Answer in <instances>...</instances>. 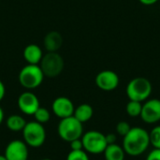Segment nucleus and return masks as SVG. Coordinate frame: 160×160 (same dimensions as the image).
<instances>
[{"mask_svg": "<svg viewBox=\"0 0 160 160\" xmlns=\"http://www.w3.org/2000/svg\"><path fill=\"white\" fill-rule=\"evenodd\" d=\"M106 141H107L108 144L116 143V135L113 133H110V134L106 135Z\"/></svg>", "mask_w": 160, "mask_h": 160, "instance_id": "25", "label": "nucleus"}, {"mask_svg": "<svg viewBox=\"0 0 160 160\" xmlns=\"http://www.w3.org/2000/svg\"><path fill=\"white\" fill-rule=\"evenodd\" d=\"M150 144H152L155 148L160 149V126L155 127L151 132L149 133Z\"/></svg>", "mask_w": 160, "mask_h": 160, "instance_id": "20", "label": "nucleus"}, {"mask_svg": "<svg viewBox=\"0 0 160 160\" xmlns=\"http://www.w3.org/2000/svg\"><path fill=\"white\" fill-rule=\"evenodd\" d=\"M130 129H131L130 125L126 121H121L116 126V132L123 137H125L129 132Z\"/></svg>", "mask_w": 160, "mask_h": 160, "instance_id": "22", "label": "nucleus"}, {"mask_svg": "<svg viewBox=\"0 0 160 160\" xmlns=\"http://www.w3.org/2000/svg\"><path fill=\"white\" fill-rule=\"evenodd\" d=\"M142 102L139 101H134V100H129V102L127 104V112L129 116L131 117H138L141 115L142 112Z\"/></svg>", "mask_w": 160, "mask_h": 160, "instance_id": "18", "label": "nucleus"}, {"mask_svg": "<svg viewBox=\"0 0 160 160\" xmlns=\"http://www.w3.org/2000/svg\"><path fill=\"white\" fill-rule=\"evenodd\" d=\"M142 119L147 124H155L160 121V100L153 98L147 100L142 108Z\"/></svg>", "mask_w": 160, "mask_h": 160, "instance_id": "10", "label": "nucleus"}, {"mask_svg": "<svg viewBox=\"0 0 160 160\" xmlns=\"http://www.w3.org/2000/svg\"><path fill=\"white\" fill-rule=\"evenodd\" d=\"M4 156L7 160H28V146L23 141H11L5 148Z\"/></svg>", "mask_w": 160, "mask_h": 160, "instance_id": "8", "label": "nucleus"}, {"mask_svg": "<svg viewBox=\"0 0 160 160\" xmlns=\"http://www.w3.org/2000/svg\"><path fill=\"white\" fill-rule=\"evenodd\" d=\"M18 108L25 115H33L40 107L38 98L30 91L22 93L18 98Z\"/></svg>", "mask_w": 160, "mask_h": 160, "instance_id": "9", "label": "nucleus"}, {"mask_svg": "<svg viewBox=\"0 0 160 160\" xmlns=\"http://www.w3.org/2000/svg\"><path fill=\"white\" fill-rule=\"evenodd\" d=\"M26 123L27 122L22 115L11 114L8 117L6 121V126L12 132H20V131H22Z\"/></svg>", "mask_w": 160, "mask_h": 160, "instance_id": "17", "label": "nucleus"}, {"mask_svg": "<svg viewBox=\"0 0 160 160\" xmlns=\"http://www.w3.org/2000/svg\"><path fill=\"white\" fill-rule=\"evenodd\" d=\"M40 160H52V159H51V158H43V159H40Z\"/></svg>", "mask_w": 160, "mask_h": 160, "instance_id": "30", "label": "nucleus"}, {"mask_svg": "<svg viewBox=\"0 0 160 160\" xmlns=\"http://www.w3.org/2000/svg\"><path fill=\"white\" fill-rule=\"evenodd\" d=\"M63 44V38L60 33L56 31H52L46 35L44 38V46L48 52L58 51Z\"/></svg>", "mask_w": 160, "mask_h": 160, "instance_id": "14", "label": "nucleus"}, {"mask_svg": "<svg viewBox=\"0 0 160 160\" xmlns=\"http://www.w3.org/2000/svg\"><path fill=\"white\" fill-rule=\"evenodd\" d=\"M40 68L45 77L54 78L64 69V59L56 52H49L43 55L40 61Z\"/></svg>", "mask_w": 160, "mask_h": 160, "instance_id": "7", "label": "nucleus"}, {"mask_svg": "<svg viewBox=\"0 0 160 160\" xmlns=\"http://www.w3.org/2000/svg\"><path fill=\"white\" fill-rule=\"evenodd\" d=\"M23 57L28 64L38 65L43 57L40 47L36 44H29L23 50Z\"/></svg>", "mask_w": 160, "mask_h": 160, "instance_id": "13", "label": "nucleus"}, {"mask_svg": "<svg viewBox=\"0 0 160 160\" xmlns=\"http://www.w3.org/2000/svg\"><path fill=\"white\" fill-rule=\"evenodd\" d=\"M57 133L59 137L67 142L81 139L83 135L82 124L73 115L64 119H60L57 126Z\"/></svg>", "mask_w": 160, "mask_h": 160, "instance_id": "2", "label": "nucleus"}, {"mask_svg": "<svg viewBox=\"0 0 160 160\" xmlns=\"http://www.w3.org/2000/svg\"><path fill=\"white\" fill-rule=\"evenodd\" d=\"M46 136L44 126L37 121L27 122L22 129L23 142L31 148L41 147L46 141Z\"/></svg>", "mask_w": 160, "mask_h": 160, "instance_id": "3", "label": "nucleus"}, {"mask_svg": "<svg viewBox=\"0 0 160 160\" xmlns=\"http://www.w3.org/2000/svg\"><path fill=\"white\" fill-rule=\"evenodd\" d=\"M52 109L54 115L59 119L72 116L75 111L73 102L67 97L56 98L52 104Z\"/></svg>", "mask_w": 160, "mask_h": 160, "instance_id": "11", "label": "nucleus"}, {"mask_svg": "<svg viewBox=\"0 0 160 160\" xmlns=\"http://www.w3.org/2000/svg\"><path fill=\"white\" fill-rule=\"evenodd\" d=\"M0 160H7V158H5V156H4V155H3V156H2V155H0Z\"/></svg>", "mask_w": 160, "mask_h": 160, "instance_id": "29", "label": "nucleus"}, {"mask_svg": "<svg viewBox=\"0 0 160 160\" xmlns=\"http://www.w3.org/2000/svg\"><path fill=\"white\" fill-rule=\"evenodd\" d=\"M146 160H160V149L155 148L153 151H151L148 154Z\"/></svg>", "mask_w": 160, "mask_h": 160, "instance_id": "24", "label": "nucleus"}, {"mask_svg": "<svg viewBox=\"0 0 160 160\" xmlns=\"http://www.w3.org/2000/svg\"><path fill=\"white\" fill-rule=\"evenodd\" d=\"M150 145L149 133L142 128H131L124 137L123 148L126 154L131 157L142 155Z\"/></svg>", "mask_w": 160, "mask_h": 160, "instance_id": "1", "label": "nucleus"}, {"mask_svg": "<svg viewBox=\"0 0 160 160\" xmlns=\"http://www.w3.org/2000/svg\"><path fill=\"white\" fill-rule=\"evenodd\" d=\"M142 4L146 5V6H150V5H154L156 4L158 0H139Z\"/></svg>", "mask_w": 160, "mask_h": 160, "instance_id": "27", "label": "nucleus"}, {"mask_svg": "<svg viewBox=\"0 0 160 160\" xmlns=\"http://www.w3.org/2000/svg\"><path fill=\"white\" fill-rule=\"evenodd\" d=\"M4 116H5V114H4V111H3V109H2V107L0 106V125L3 123V121H4Z\"/></svg>", "mask_w": 160, "mask_h": 160, "instance_id": "28", "label": "nucleus"}, {"mask_svg": "<svg viewBox=\"0 0 160 160\" xmlns=\"http://www.w3.org/2000/svg\"><path fill=\"white\" fill-rule=\"evenodd\" d=\"M96 84L103 91H112L119 85V77L112 70H103L97 75Z\"/></svg>", "mask_w": 160, "mask_h": 160, "instance_id": "12", "label": "nucleus"}, {"mask_svg": "<svg viewBox=\"0 0 160 160\" xmlns=\"http://www.w3.org/2000/svg\"><path fill=\"white\" fill-rule=\"evenodd\" d=\"M152 93V84L146 78L138 77L131 80L127 85V96L129 100L144 101Z\"/></svg>", "mask_w": 160, "mask_h": 160, "instance_id": "5", "label": "nucleus"}, {"mask_svg": "<svg viewBox=\"0 0 160 160\" xmlns=\"http://www.w3.org/2000/svg\"><path fill=\"white\" fill-rule=\"evenodd\" d=\"M82 142L83 150L93 155L102 154L108 145L106 135L98 130H90L84 133L82 136Z\"/></svg>", "mask_w": 160, "mask_h": 160, "instance_id": "6", "label": "nucleus"}, {"mask_svg": "<svg viewBox=\"0 0 160 160\" xmlns=\"http://www.w3.org/2000/svg\"><path fill=\"white\" fill-rule=\"evenodd\" d=\"M44 77L38 65L28 64L21 69L19 73V82L25 89L32 90L38 88L42 83Z\"/></svg>", "mask_w": 160, "mask_h": 160, "instance_id": "4", "label": "nucleus"}, {"mask_svg": "<svg viewBox=\"0 0 160 160\" xmlns=\"http://www.w3.org/2000/svg\"><path fill=\"white\" fill-rule=\"evenodd\" d=\"M93 114H94V110L92 106L89 104L83 103V104L79 105L77 108H75L73 116L82 124H83L85 122H88L93 117Z\"/></svg>", "mask_w": 160, "mask_h": 160, "instance_id": "16", "label": "nucleus"}, {"mask_svg": "<svg viewBox=\"0 0 160 160\" xmlns=\"http://www.w3.org/2000/svg\"><path fill=\"white\" fill-rule=\"evenodd\" d=\"M67 160H89V157L84 150H71L67 157Z\"/></svg>", "mask_w": 160, "mask_h": 160, "instance_id": "21", "label": "nucleus"}, {"mask_svg": "<svg viewBox=\"0 0 160 160\" xmlns=\"http://www.w3.org/2000/svg\"><path fill=\"white\" fill-rule=\"evenodd\" d=\"M103 154L106 160H125L126 156L124 148L116 143L108 144Z\"/></svg>", "mask_w": 160, "mask_h": 160, "instance_id": "15", "label": "nucleus"}, {"mask_svg": "<svg viewBox=\"0 0 160 160\" xmlns=\"http://www.w3.org/2000/svg\"><path fill=\"white\" fill-rule=\"evenodd\" d=\"M5 94H6V88H5V85H4L3 82H2V81H0V101L4 98Z\"/></svg>", "mask_w": 160, "mask_h": 160, "instance_id": "26", "label": "nucleus"}, {"mask_svg": "<svg viewBox=\"0 0 160 160\" xmlns=\"http://www.w3.org/2000/svg\"><path fill=\"white\" fill-rule=\"evenodd\" d=\"M69 144H70V149H71V150H73V151L83 150L82 138H81V139H77V140H74V141L70 142H69Z\"/></svg>", "mask_w": 160, "mask_h": 160, "instance_id": "23", "label": "nucleus"}, {"mask_svg": "<svg viewBox=\"0 0 160 160\" xmlns=\"http://www.w3.org/2000/svg\"><path fill=\"white\" fill-rule=\"evenodd\" d=\"M33 116L35 118V121H37L38 123H40L42 125L48 123L51 119L50 112L46 108H43V107H39L36 111V112L33 114Z\"/></svg>", "mask_w": 160, "mask_h": 160, "instance_id": "19", "label": "nucleus"}]
</instances>
